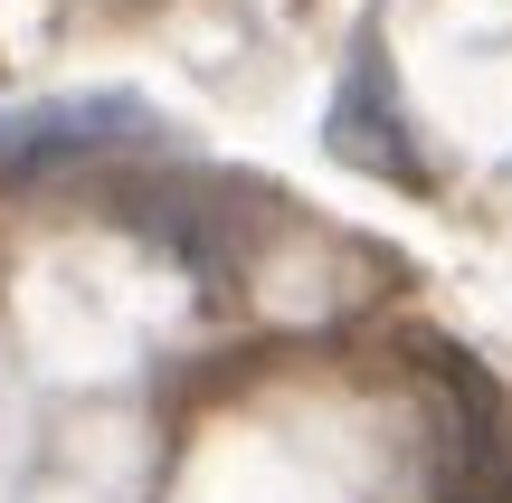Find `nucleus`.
Here are the masks:
<instances>
[{
	"instance_id": "obj_1",
	"label": "nucleus",
	"mask_w": 512,
	"mask_h": 503,
	"mask_svg": "<svg viewBox=\"0 0 512 503\" xmlns=\"http://www.w3.org/2000/svg\"><path fill=\"white\" fill-rule=\"evenodd\" d=\"M446 399V456H437V503H512V399L475 352L437 342L427 352Z\"/></svg>"
},
{
	"instance_id": "obj_2",
	"label": "nucleus",
	"mask_w": 512,
	"mask_h": 503,
	"mask_svg": "<svg viewBox=\"0 0 512 503\" xmlns=\"http://www.w3.org/2000/svg\"><path fill=\"white\" fill-rule=\"evenodd\" d=\"M323 143L342 152L351 171H380V181H399V190H427V181H437V171L418 162L408 114H399V67H389V29H380V19H361V38H351V57H342Z\"/></svg>"
},
{
	"instance_id": "obj_3",
	"label": "nucleus",
	"mask_w": 512,
	"mask_h": 503,
	"mask_svg": "<svg viewBox=\"0 0 512 503\" xmlns=\"http://www.w3.org/2000/svg\"><path fill=\"white\" fill-rule=\"evenodd\" d=\"M152 133L143 95H57V105H10L0 114V162H86V152H124Z\"/></svg>"
}]
</instances>
